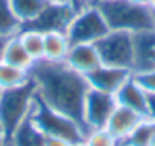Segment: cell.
Returning <instances> with one entry per match:
<instances>
[{
    "instance_id": "1",
    "label": "cell",
    "mask_w": 155,
    "mask_h": 146,
    "mask_svg": "<svg viewBox=\"0 0 155 146\" xmlns=\"http://www.w3.org/2000/svg\"><path fill=\"white\" fill-rule=\"evenodd\" d=\"M31 78L37 85L38 98L44 104L82 125V104L90 87L84 75L73 70L65 61L50 62L43 59L31 68Z\"/></svg>"
},
{
    "instance_id": "16",
    "label": "cell",
    "mask_w": 155,
    "mask_h": 146,
    "mask_svg": "<svg viewBox=\"0 0 155 146\" xmlns=\"http://www.w3.org/2000/svg\"><path fill=\"white\" fill-rule=\"evenodd\" d=\"M2 61L12 64L15 67L25 68V70H31L35 65V61L31 58V55L23 47L18 35H12L6 40L3 53H2Z\"/></svg>"
},
{
    "instance_id": "12",
    "label": "cell",
    "mask_w": 155,
    "mask_h": 146,
    "mask_svg": "<svg viewBox=\"0 0 155 146\" xmlns=\"http://www.w3.org/2000/svg\"><path fill=\"white\" fill-rule=\"evenodd\" d=\"M65 62L78 73L87 76L90 71H93L94 68H97L102 64V59H101V55L96 49V44L78 43V44L70 46Z\"/></svg>"
},
{
    "instance_id": "30",
    "label": "cell",
    "mask_w": 155,
    "mask_h": 146,
    "mask_svg": "<svg viewBox=\"0 0 155 146\" xmlns=\"http://www.w3.org/2000/svg\"><path fill=\"white\" fill-rule=\"evenodd\" d=\"M147 6H149V9H150V11H152V12L155 14V0H150Z\"/></svg>"
},
{
    "instance_id": "34",
    "label": "cell",
    "mask_w": 155,
    "mask_h": 146,
    "mask_svg": "<svg viewBox=\"0 0 155 146\" xmlns=\"http://www.w3.org/2000/svg\"><path fill=\"white\" fill-rule=\"evenodd\" d=\"M5 146H8V144H5Z\"/></svg>"
},
{
    "instance_id": "6",
    "label": "cell",
    "mask_w": 155,
    "mask_h": 146,
    "mask_svg": "<svg viewBox=\"0 0 155 146\" xmlns=\"http://www.w3.org/2000/svg\"><path fill=\"white\" fill-rule=\"evenodd\" d=\"M94 44L101 55L102 64L132 70L134 65L132 32L111 29Z\"/></svg>"
},
{
    "instance_id": "13",
    "label": "cell",
    "mask_w": 155,
    "mask_h": 146,
    "mask_svg": "<svg viewBox=\"0 0 155 146\" xmlns=\"http://www.w3.org/2000/svg\"><path fill=\"white\" fill-rule=\"evenodd\" d=\"M114 96H116V101L119 105L128 107V108L147 117V93L137 82V79L134 78V73L119 88V91Z\"/></svg>"
},
{
    "instance_id": "33",
    "label": "cell",
    "mask_w": 155,
    "mask_h": 146,
    "mask_svg": "<svg viewBox=\"0 0 155 146\" xmlns=\"http://www.w3.org/2000/svg\"><path fill=\"white\" fill-rule=\"evenodd\" d=\"M102 2H110V0H102Z\"/></svg>"
},
{
    "instance_id": "23",
    "label": "cell",
    "mask_w": 155,
    "mask_h": 146,
    "mask_svg": "<svg viewBox=\"0 0 155 146\" xmlns=\"http://www.w3.org/2000/svg\"><path fill=\"white\" fill-rule=\"evenodd\" d=\"M134 78L144 88V91L147 95H155V68L140 71V73H134Z\"/></svg>"
},
{
    "instance_id": "15",
    "label": "cell",
    "mask_w": 155,
    "mask_h": 146,
    "mask_svg": "<svg viewBox=\"0 0 155 146\" xmlns=\"http://www.w3.org/2000/svg\"><path fill=\"white\" fill-rule=\"evenodd\" d=\"M70 40L65 32L50 31L44 32V59L50 62H62L70 50Z\"/></svg>"
},
{
    "instance_id": "22",
    "label": "cell",
    "mask_w": 155,
    "mask_h": 146,
    "mask_svg": "<svg viewBox=\"0 0 155 146\" xmlns=\"http://www.w3.org/2000/svg\"><path fill=\"white\" fill-rule=\"evenodd\" d=\"M84 141L88 146H119V141L110 134L107 128H97V129L87 131Z\"/></svg>"
},
{
    "instance_id": "28",
    "label": "cell",
    "mask_w": 155,
    "mask_h": 146,
    "mask_svg": "<svg viewBox=\"0 0 155 146\" xmlns=\"http://www.w3.org/2000/svg\"><path fill=\"white\" fill-rule=\"evenodd\" d=\"M74 2H79V3H81V6H82V5H90V3H96L97 0H74Z\"/></svg>"
},
{
    "instance_id": "31",
    "label": "cell",
    "mask_w": 155,
    "mask_h": 146,
    "mask_svg": "<svg viewBox=\"0 0 155 146\" xmlns=\"http://www.w3.org/2000/svg\"><path fill=\"white\" fill-rule=\"evenodd\" d=\"M73 146H88L84 140H81V141H78V143H73Z\"/></svg>"
},
{
    "instance_id": "8",
    "label": "cell",
    "mask_w": 155,
    "mask_h": 146,
    "mask_svg": "<svg viewBox=\"0 0 155 146\" xmlns=\"http://www.w3.org/2000/svg\"><path fill=\"white\" fill-rule=\"evenodd\" d=\"M117 105L116 96L88 87L82 104V125L87 131L105 128L111 113Z\"/></svg>"
},
{
    "instance_id": "9",
    "label": "cell",
    "mask_w": 155,
    "mask_h": 146,
    "mask_svg": "<svg viewBox=\"0 0 155 146\" xmlns=\"http://www.w3.org/2000/svg\"><path fill=\"white\" fill-rule=\"evenodd\" d=\"M131 76H132V70H129V68L101 64L97 68L90 71L85 78H87V82L90 87L105 91V93H110V95H116L119 91V88Z\"/></svg>"
},
{
    "instance_id": "20",
    "label": "cell",
    "mask_w": 155,
    "mask_h": 146,
    "mask_svg": "<svg viewBox=\"0 0 155 146\" xmlns=\"http://www.w3.org/2000/svg\"><path fill=\"white\" fill-rule=\"evenodd\" d=\"M155 132V122L146 117L123 141H120V146H149V141L152 138V134Z\"/></svg>"
},
{
    "instance_id": "2",
    "label": "cell",
    "mask_w": 155,
    "mask_h": 146,
    "mask_svg": "<svg viewBox=\"0 0 155 146\" xmlns=\"http://www.w3.org/2000/svg\"><path fill=\"white\" fill-rule=\"evenodd\" d=\"M97 6L104 14L110 29L138 32L155 28V15L149 6L134 3L131 0H97Z\"/></svg>"
},
{
    "instance_id": "32",
    "label": "cell",
    "mask_w": 155,
    "mask_h": 146,
    "mask_svg": "<svg viewBox=\"0 0 155 146\" xmlns=\"http://www.w3.org/2000/svg\"><path fill=\"white\" fill-rule=\"evenodd\" d=\"M149 146H155V132L152 134V138H150V141H149Z\"/></svg>"
},
{
    "instance_id": "14",
    "label": "cell",
    "mask_w": 155,
    "mask_h": 146,
    "mask_svg": "<svg viewBox=\"0 0 155 146\" xmlns=\"http://www.w3.org/2000/svg\"><path fill=\"white\" fill-rule=\"evenodd\" d=\"M46 135L28 116L11 134L8 146H44Z\"/></svg>"
},
{
    "instance_id": "18",
    "label": "cell",
    "mask_w": 155,
    "mask_h": 146,
    "mask_svg": "<svg viewBox=\"0 0 155 146\" xmlns=\"http://www.w3.org/2000/svg\"><path fill=\"white\" fill-rule=\"evenodd\" d=\"M31 81V70H25L0 61V90H8Z\"/></svg>"
},
{
    "instance_id": "25",
    "label": "cell",
    "mask_w": 155,
    "mask_h": 146,
    "mask_svg": "<svg viewBox=\"0 0 155 146\" xmlns=\"http://www.w3.org/2000/svg\"><path fill=\"white\" fill-rule=\"evenodd\" d=\"M147 117L155 122V95H147Z\"/></svg>"
},
{
    "instance_id": "27",
    "label": "cell",
    "mask_w": 155,
    "mask_h": 146,
    "mask_svg": "<svg viewBox=\"0 0 155 146\" xmlns=\"http://www.w3.org/2000/svg\"><path fill=\"white\" fill-rule=\"evenodd\" d=\"M9 37H3V35H0V61H2V53H3V47H5V43Z\"/></svg>"
},
{
    "instance_id": "17",
    "label": "cell",
    "mask_w": 155,
    "mask_h": 146,
    "mask_svg": "<svg viewBox=\"0 0 155 146\" xmlns=\"http://www.w3.org/2000/svg\"><path fill=\"white\" fill-rule=\"evenodd\" d=\"M47 0H9L11 9L21 26L35 20L47 6Z\"/></svg>"
},
{
    "instance_id": "24",
    "label": "cell",
    "mask_w": 155,
    "mask_h": 146,
    "mask_svg": "<svg viewBox=\"0 0 155 146\" xmlns=\"http://www.w3.org/2000/svg\"><path fill=\"white\" fill-rule=\"evenodd\" d=\"M44 146H73V143L62 138H56V137H46Z\"/></svg>"
},
{
    "instance_id": "4",
    "label": "cell",
    "mask_w": 155,
    "mask_h": 146,
    "mask_svg": "<svg viewBox=\"0 0 155 146\" xmlns=\"http://www.w3.org/2000/svg\"><path fill=\"white\" fill-rule=\"evenodd\" d=\"M35 96L37 85L32 78L23 85L0 91V125L8 140L15 128L29 116Z\"/></svg>"
},
{
    "instance_id": "37",
    "label": "cell",
    "mask_w": 155,
    "mask_h": 146,
    "mask_svg": "<svg viewBox=\"0 0 155 146\" xmlns=\"http://www.w3.org/2000/svg\"><path fill=\"white\" fill-rule=\"evenodd\" d=\"M153 15H155V14H153Z\"/></svg>"
},
{
    "instance_id": "21",
    "label": "cell",
    "mask_w": 155,
    "mask_h": 146,
    "mask_svg": "<svg viewBox=\"0 0 155 146\" xmlns=\"http://www.w3.org/2000/svg\"><path fill=\"white\" fill-rule=\"evenodd\" d=\"M21 29V23L14 15L9 0H0V35L12 37Z\"/></svg>"
},
{
    "instance_id": "35",
    "label": "cell",
    "mask_w": 155,
    "mask_h": 146,
    "mask_svg": "<svg viewBox=\"0 0 155 146\" xmlns=\"http://www.w3.org/2000/svg\"><path fill=\"white\" fill-rule=\"evenodd\" d=\"M0 91H2V90H0Z\"/></svg>"
},
{
    "instance_id": "10",
    "label": "cell",
    "mask_w": 155,
    "mask_h": 146,
    "mask_svg": "<svg viewBox=\"0 0 155 146\" xmlns=\"http://www.w3.org/2000/svg\"><path fill=\"white\" fill-rule=\"evenodd\" d=\"M134 65L132 73L155 68V28L132 32Z\"/></svg>"
},
{
    "instance_id": "29",
    "label": "cell",
    "mask_w": 155,
    "mask_h": 146,
    "mask_svg": "<svg viewBox=\"0 0 155 146\" xmlns=\"http://www.w3.org/2000/svg\"><path fill=\"white\" fill-rule=\"evenodd\" d=\"M131 2H134V3H138V5H144V6H147L150 0H131Z\"/></svg>"
},
{
    "instance_id": "36",
    "label": "cell",
    "mask_w": 155,
    "mask_h": 146,
    "mask_svg": "<svg viewBox=\"0 0 155 146\" xmlns=\"http://www.w3.org/2000/svg\"><path fill=\"white\" fill-rule=\"evenodd\" d=\"M119 146H120V144H119Z\"/></svg>"
},
{
    "instance_id": "19",
    "label": "cell",
    "mask_w": 155,
    "mask_h": 146,
    "mask_svg": "<svg viewBox=\"0 0 155 146\" xmlns=\"http://www.w3.org/2000/svg\"><path fill=\"white\" fill-rule=\"evenodd\" d=\"M23 47L31 55V58L38 62L44 59V34L35 29H20L17 34Z\"/></svg>"
},
{
    "instance_id": "11",
    "label": "cell",
    "mask_w": 155,
    "mask_h": 146,
    "mask_svg": "<svg viewBox=\"0 0 155 146\" xmlns=\"http://www.w3.org/2000/svg\"><path fill=\"white\" fill-rule=\"evenodd\" d=\"M146 119V116L128 108V107H123V105H116L114 111L111 113L105 128L110 131V134L120 143L123 141L143 120Z\"/></svg>"
},
{
    "instance_id": "7",
    "label": "cell",
    "mask_w": 155,
    "mask_h": 146,
    "mask_svg": "<svg viewBox=\"0 0 155 146\" xmlns=\"http://www.w3.org/2000/svg\"><path fill=\"white\" fill-rule=\"evenodd\" d=\"M74 0H56L49 2L43 12L28 25H23L21 29H35L40 32H50V31H61L65 32L67 26L70 25L73 15L78 11Z\"/></svg>"
},
{
    "instance_id": "26",
    "label": "cell",
    "mask_w": 155,
    "mask_h": 146,
    "mask_svg": "<svg viewBox=\"0 0 155 146\" xmlns=\"http://www.w3.org/2000/svg\"><path fill=\"white\" fill-rule=\"evenodd\" d=\"M5 144H8V137H6L2 125H0V146H5Z\"/></svg>"
},
{
    "instance_id": "5",
    "label": "cell",
    "mask_w": 155,
    "mask_h": 146,
    "mask_svg": "<svg viewBox=\"0 0 155 146\" xmlns=\"http://www.w3.org/2000/svg\"><path fill=\"white\" fill-rule=\"evenodd\" d=\"M110 31L111 29L104 14L101 12L97 3H90L78 8L70 25L65 29V34L71 44H78V43L94 44Z\"/></svg>"
},
{
    "instance_id": "3",
    "label": "cell",
    "mask_w": 155,
    "mask_h": 146,
    "mask_svg": "<svg viewBox=\"0 0 155 146\" xmlns=\"http://www.w3.org/2000/svg\"><path fill=\"white\" fill-rule=\"evenodd\" d=\"M29 117L44 132L46 137H56L70 143H78L84 140L87 134L85 128L78 120L58 110H53L52 107L44 104L38 98V95L34 99Z\"/></svg>"
}]
</instances>
